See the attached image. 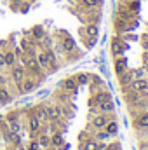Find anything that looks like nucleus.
<instances>
[{"label": "nucleus", "instance_id": "1", "mask_svg": "<svg viewBox=\"0 0 148 150\" xmlns=\"http://www.w3.org/2000/svg\"><path fill=\"white\" fill-rule=\"evenodd\" d=\"M125 51H129V44H125V40L120 35H115L111 38V54H113V58L124 56Z\"/></svg>", "mask_w": 148, "mask_h": 150}, {"label": "nucleus", "instance_id": "2", "mask_svg": "<svg viewBox=\"0 0 148 150\" xmlns=\"http://www.w3.org/2000/svg\"><path fill=\"white\" fill-rule=\"evenodd\" d=\"M108 120H111L110 113H96L92 119H91V126L94 129H105V126L108 124Z\"/></svg>", "mask_w": 148, "mask_h": 150}, {"label": "nucleus", "instance_id": "3", "mask_svg": "<svg viewBox=\"0 0 148 150\" xmlns=\"http://www.w3.org/2000/svg\"><path fill=\"white\" fill-rule=\"evenodd\" d=\"M45 108H47L49 120H51V122H58V120L63 117V107L58 105V103H49V105H45Z\"/></svg>", "mask_w": 148, "mask_h": 150}, {"label": "nucleus", "instance_id": "4", "mask_svg": "<svg viewBox=\"0 0 148 150\" xmlns=\"http://www.w3.org/2000/svg\"><path fill=\"white\" fill-rule=\"evenodd\" d=\"M25 77H26V70H25L23 65H14V67L11 68V79H12L14 84L19 86V84L25 80Z\"/></svg>", "mask_w": 148, "mask_h": 150}, {"label": "nucleus", "instance_id": "5", "mask_svg": "<svg viewBox=\"0 0 148 150\" xmlns=\"http://www.w3.org/2000/svg\"><path fill=\"white\" fill-rule=\"evenodd\" d=\"M59 47H61V52H65V54L73 52L75 51V38L72 35H65V37L61 38V42H59Z\"/></svg>", "mask_w": 148, "mask_h": 150}, {"label": "nucleus", "instance_id": "6", "mask_svg": "<svg viewBox=\"0 0 148 150\" xmlns=\"http://www.w3.org/2000/svg\"><path fill=\"white\" fill-rule=\"evenodd\" d=\"M44 52H45V56H47V61H49V72H54V70H58V68H59V63H58V58H56V52H54V49H52V47H47V49H44Z\"/></svg>", "mask_w": 148, "mask_h": 150}, {"label": "nucleus", "instance_id": "7", "mask_svg": "<svg viewBox=\"0 0 148 150\" xmlns=\"http://www.w3.org/2000/svg\"><path fill=\"white\" fill-rule=\"evenodd\" d=\"M129 89L131 91H136V93H147L148 91V80L143 79H134L131 84H129Z\"/></svg>", "mask_w": 148, "mask_h": 150}, {"label": "nucleus", "instance_id": "8", "mask_svg": "<svg viewBox=\"0 0 148 150\" xmlns=\"http://www.w3.org/2000/svg\"><path fill=\"white\" fill-rule=\"evenodd\" d=\"M37 84H38V82L32 77V75H30V77L26 75V77H25V80L19 84V91H21L23 94H25V93H32V91L37 87Z\"/></svg>", "mask_w": 148, "mask_h": 150}, {"label": "nucleus", "instance_id": "9", "mask_svg": "<svg viewBox=\"0 0 148 150\" xmlns=\"http://www.w3.org/2000/svg\"><path fill=\"white\" fill-rule=\"evenodd\" d=\"M113 70H115V75H122L124 72H127V58L125 56H118L115 58L113 61Z\"/></svg>", "mask_w": 148, "mask_h": 150}, {"label": "nucleus", "instance_id": "10", "mask_svg": "<svg viewBox=\"0 0 148 150\" xmlns=\"http://www.w3.org/2000/svg\"><path fill=\"white\" fill-rule=\"evenodd\" d=\"M40 129H42V122L37 119V115L32 112L30 115H28V131L35 136V134H38Z\"/></svg>", "mask_w": 148, "mask_h": 150}, {"label": "nucleus", "instance_id": "11", "mask_svg": "<svg viewBox=\"0 0 148 150\" xmlns=\"http://www.w3.org/2000/svg\"><path fill=\"white\" fill-rule=\"evenodd\" d=\"M59 86H61V87H63V91H65V93H68V94L77 93V89H78V84H77L75 77H68V79H65Z\"/></svg>", "mask_w": 148, "mask_h": 150}, {"label": "nucleus", "instance_id": "12", "mask_svg": "<svg viewBox=\"0 0 148 150\" xmlns=\"http://www.w3.org/2000/svg\"><path fill=\"white\" fill-rule=\"evenodd\" d=\"M134 127L136 129H148V112H141L134 117Z\"/></svg>", "mask_w": 148, "mask_h": 150}, {"label": "nucleus", "instance_id": "13", "mask_svg": "<svg viewBox=\"0 0 148 150\" xmlns=\"http://www.w3.org/2000/svg\"><path fill=\"white\" fill-rule=\"evenodd\" d=\"M33 113L37 115V119L42 122V126H44V124H47V122H51V120H49V113H47L45 105H38V107H35Z\"/></svg>", "mask_w": 148, "mask_h": 150}, {"label": "nucleus", "instance_id": "14", "mask_svg": "<svg viewBox=\"0 0 148 150\" xmlns=\"http://www.w3.org/2000/svg\"><path fill=\"white\" fill-rule=\"evenodd\" d=\"M84 33H85V37L98 38L99 37V25H96V23H89V25H85Z\"/></svg>", "mask_w": 148, "mask_h": 150}, {"label": "nucleus", "instance_id": "15", "mask_svg": "<svg viewBox=\"0 0 148 150\" xmlns=\"http://www.w3.org/2000/svg\"><path fill=\"white\" fill-rule=\"evenodd\" d=\"M98 112L99 113H113L115 112V103H113V100H106V101H103V103H99L98 107Z\"/></svg>", "mask_w": 148, "mask_h": 150}, {"label": "nucleus", "instance_id": "16", "mask_svg": "<svg viewBox=\"0 0 148 150\" xmlns=\"http://www.w3.org/2000/svg\"><path fill=\"white\" fill-rule=\"evenodd\" d=\"M30 35H32V38H33L35 42H40V40L44 38V35H45V28H44V25H35V26L30 30Z\"/></svg>", "mask_w": 148, "mask_h": 150}, {"label": "nucleus", "instance_id": "17", "mask_svg": "<svg viewBox=\"0 0 148 150\" xmlns=\"http://www.w3.org/2000/svg\"><path fill=\"white\" fill-rule=\"evenodd\" d=\"M4 58H5V67H9V68H12L16 65V61H18V58H16L12 49H5L4 51Z\"/></svg>", "mask_w": 148, "mask_h": 150}, {"label": "nucleus", "instance_id": "18", "mask_svg": "<svg viewBox=\"0 0 148 150\" xmlns=\"http://www.w3.org/2000/svg\"><path fill=\"white\" fill-rule=\"evenodd\" d=\"M11 100H12V96H11L9 87H7L5 84H0V103L5 105V103H9Z\"/></svg>", "mask_w": 148, "mask_h": 150}, {"label": "nucleus", "instance_id": "19", "mask_svg": "<svg viewBox=\"0 0 148 150\" xmlns=\"http://www.w3.org/2000/svg\"><path fill=\"white\" fill-rule=\"evenodd\" d=\"M132 80H134V79H132V75H131L129 70H127V72H124L122 75H118V84H120V87H122V89L129 87V84H131Z\"/></svg>", "mask_w": 148, "mask_h": 150}, {"label": "nucleus", "instance_id": "20", "mask_svg": "<svg viewBox=\"0 0 148 150\" xmlns=\"http://www.w3.org/2000/svg\"><path fill=\"white\" fill-rule=\"evenodd\" d=\"M92 100L96 101V107H98L99 103H103V101H106V100H111V94L108 91H99V93H94Z\"/></svg>", "mask_w": 148, "mask_h": 150}, {"label": "nucleus", "instance_id": "21", "mask_svg": "<svg viewBox=\"0 0 148 150\" xmlns=\"http://www.w3.org/2000/svg\"><path fill=\"white\" fill-rule=\"evenodd\" d=\"M35 59H37L38 67H40L42 70H49V61H47V56H45V52H44V51H40V52H37Z\"/></svg>", "mask_w": 148, "mask_h": 150}, {"label": "nucleus", "instance_id": "22", "mask_svg": "<svg viewBox=\"0 0 148 150\" xmlns=\"http://www.w3.org/2000/svg\"><path fill=\"white\" fill-rule=\"evenodd\" d=\"M80 150H98V142L94 138H87L85 142H80Z\"/></svg>", "mask_w": 148, "mask_h": 150}, {"label": "nucleus", "instance_id": "23", "mask_svg": "<svg viewBox=\"0 0 148 150\" xmlns=\"http://www.w3.org/2000/svg\"><path fill=\"white\" fill-rule=\"evenodd\" d=\"M75 80H77L78 87H80V86H87V84L91 82V75H89V74H84V72H80V74L75 75Z\"/></svg>", "mask_w": 148, "mask_h": 150}, {"label": "nucleus", "instance_id": "24", "mask_svg": "<svg viewBox=\"0 0 148 150\" xmlns=\"http://www.w3.org/2000/svg\"><path fill=\"white\" fill-rule=\"evenodd\" d=\"M51 145H52V147H61V145H65V138H63V134L56 131V133L51 136Z\"/></svg>", "mask_w": 148, "mask_h": 150}, {"label": "nucleus", "instance_id": "25", "mask_svg": "<svg viewBox=\"0 0 148 150\" xmlns=\"http://www.w3.org/2000/svg\"><path fill=\"white\" fill-rule=\"evenodd\" d=\"M105 131H106L110 136H115V134L118 133V124H117V120H108V124L105 126Z\"/></svg>", "mask_w": 148, "mask_h": 150}, {"label": "nucleus", "instance_id": "26", "mask_svg": "<svg viewBox=\"0 0 148 150\" xmlns=\"http://www.w3.org/2000/svg\"><path fill=\"white\" fill-rule=\"evenodd\" d=\"M115 28H117V33H125L127 32V21L122 19V18H117L115 19Z\"/></svg>", "mask_w": 148, "mask_h": 150}, {"label": "nucleus", "instance_id": "27", "mask_svg": "<svg viewBox=\"0 0 148 150\" xmlns=\"http://www.w3.org/2000/svg\"><path fill=\"white\" fill-rule=\"evenodd\" d=\"M80 4L85 9H94V7H101L103 5V0H80Z\"/></svg>", "mask_w": 148, "mask_h": 150}, {"label": "nucleus", "instance_id": "28", "mask_svg": "<svg viewBox=\"0 0 148 150\" xmlns=\"http://www.w3.org/2000/svg\"><path fill=\"white\" fill-rule=\"evenodd\" d=\"M111 136L105 131V129H96V133H94V140L96 142H108Z\"/></svg>", "mask_w": 148, "mask_h": 150}, {"label": "nucleus", "instance_id": "29", "mask_svg": "<svg viewBox=\"0 0 148 150\" xmlns=\"http://www.w3.org/2000/svg\"><path fill=\"white\" fill-rule=\"evenodd\" d=\"M125 5H127L129 11H132V12H136V14H140V11H141V2H140V0H132V2H129V4H125Z\"/></svg>", "mask_w": 148, "mask_h": 150}, {"label": "nucleus", "instance_id": "30", "mask_svg": "<svg viewBox=\"0 0 148 150\" xmlns=\"http://www.w3.org/2000/svg\"><path fill=\"white\" fill-rule=\"evenodd\" d=\"M38 145L44 147V149L51 147V136H47V134H40V136H38Z\"/></svg>", "mask_w": 148, "mask_h": 150}, {"label": "nucleus", "instance_id": "31", "mask_svg": "<svg viewBox=\"0 0 148 150\" xmlns=\"http://www.w3.org/2000/svg\"><path fill=\"white\" fill-rule=\"evenodd\" d=\"M30 9H32V4H30L28 0H21V4H19V12H21V14H28Z\"/></svg>", "mask_w": 148, "mask_h": 150}, {"label": "nucleus", "instance_id": "32", "mask_svg": "<svg viewBox=\"0 0 148 150\" xmlns=\"http://www.w3.org/2000/svg\"><path fill=\"white\" fill-rule=\"evenodd\" d=\"M40 42H42V45H44V49H47V47H52V45H54V38H52V37H49L47 33L44 35V38H42Z\"/></svg>", "mask_w": 148, "mask_h": 150}, {"label": "nucleus", "instance_id": "33", "mask_svg": "<svg viewBox=\"0 0 148 150\" xmlns=\"http://www.w3.org/2000/svg\"><path fill=\"white\" fill-rule=\"evenodd\" d=\"M131 75H132V79H143L145 77V68H134V70H129Z\"/></svg>", "mask_w": 148, "mask_h": 150}, {"label": "nucleus", "instance_id": "34", "mask_svg": "<svg viewBox=\"0 0 148 150\" xmlns=\"http://www.w3.org/2000/svg\"><path fill=\"white\" fill-rule=\"evenodd\" d=\"M5 119H7L9 124H11V122H18V120H19V112H16V110H14V112H9L5 115Z\"/></svg>", "mask_w": 148, "mask_h": 150}, {"label": "nucleus", "instance_id": "35", "mask_svg": "<svg viewBox=\"0 0 148 150\" xmlns=\"http://www.w3.org/2000/svg\"><path fill=\"white\" fill-rule=\"evenodd\" d=\"M122 38H124V40H132V42H136V40H140V35L127 32V33H124V35H122Z\"/></svg>", "mask_w": 148, "mask_h": 150}, {"label": "nucleus", "instance_id": "36", "mask_svg": "<svg viewBox=\"0 0 148 150\" xmlns=\"http://www.w3.org/2000/svg\"><path fill=\"white\" fill-rule=\"evenodd\" d=\"M9 131H11V133H19V131H21V124H19V120H18V122H11Z\"/></svg>", "mask_w": 148, "mask_h": 150}, {"label": "nucleus", "instance_id": "37", "mask_svg": "<svg viewBox=\"0 0 148 150\" xmlns=\"http://www.w3.org/2000/svg\"><path fill=\"white\" fill-rule=\"evenodd\" d=\"M26 150H40V145H38V140H32L28 145H26Z\"/></svg>", "mask_w": 148, "mask_h": 150}, {"label": "nucleus", "instance_id": "38", "mask_svg": "<svg viewBox=\"0 0 148 150\" xmlns=\"http://www.w3.org/2000/svg\"><path fill=\"white\" fill-rule=\"evenodd\" d=\"M105 150H122V147H120V143H106Z\"/></svg>", "mask_w": 148, "mask_h": 150}, {"label": "nucleus", "instance_id": "39", "mask_svg": "<svg viewBox=\"0 0 148 150\" xmlns=\"http://www.w3.org/2000/svg\"><path fill=\"white\" fill-rule=\"evenodd\" d=\"M9 47V40H0V49H7Z\"/></svg>", "mask_w": 148, "mask_h": 150}, {"label": "nucleus", "instance_id": "40", "mask_svg": "<svg viewBox=\"0 0 148 150\" xmlns=\"http://www.w3.org/2000/svg\"><path fill=\"white\" fill-rule=\"evenodd\" d=\"M5 67V58H4V52H0V68Z\"/></svg>", "mask_w": 148, "mask_h": 150}, {"label": "nucleus", "instance_id": "41", "mask_svg": "<svg viewBox=\"0 0 148 150\" xmlns=\"http://www.w3.org/2000/svg\"><path fill=\"white\" fill-rule=\"evenodd\" d=\"M143 68H145V72H147V74H148V61H147V63H145V67H143Z\"/></svg>", "mask_w": 148, "mask_h": 150}, {"label": "nucleus", "instance_id": "42", "mask_svg": "<svg viewBox=\"0 0 148 150\" xmlns=\"http://www.w3.org/2000/svg\"><path fill=\"white\" fill-rule=\"evenodd\" d=\"M122 4H129V2H132V0H120Z\"/></svg>", "mask_w": 148, "mask_h": 150}, {"label": "nucleus", "instance_id": "43", "mask_svg": "<svg viewBox=\"0 0 148 150\" xmlns=\"http://www.w3.org/2000/svg\"><path fill=\"white\" fill-rule=\"evenodd\" d=\"M28 2H30V4H32V2H35V0H28Z\"/></svg>", "mask_w": 148, "mask_h": 150}, {"label": "nucleus", "instance_id": "44", "mask_svg": "<svg viewBox=\"0 0 148 150\" xmlns=\"http://www.w3.org/2000/svg\"><path fill=\"white\" fill-rule=\"evenodd\" d=\"M0 52H4V51H2V49H0Z\"/></svg>", "mask_w": 148, "mask_h": 150}, {"label": "nucleus", "instance_id": "45", "mask_svg": "<svg viewBox=\"0 0 148 150\" xmlns=\"http://www.w3.org/2000/svg\"><path fill=\"white\" fill-rule=\"evenodd\" d=\"M0 70H2V68H0Z\"/></svg>", "mask_w": 148, "mask_h": 150}]
</instances>
